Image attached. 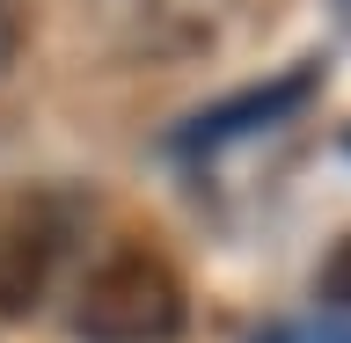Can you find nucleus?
<instances>
[{
	"label": "nucleus",
	"mask_w": 351,
	"mask_h": 343,
	"mask_svg": "<svg viewBox=\"0 0 351 343\" xmlns=\"http://www.w3.org/2000/svg\"><path fill=\"white\" fill-rule=\"evenodd\" d=\"M183 322H191V292L176 263L154 249H110L103 263L81 270L66 300L73 343H176Z\"/></svg>",
	"instance_id": "1"
},
{
	"label": "nucleus",
	"mask_w": 351,
	"mask_h": 343,
	"mask_svg": "<svg viewBox=\"0 0 351 343\" xmlns=\"http://www.w3.org/2000/svg\"><path fill=\"white\" fill-rule=\"evenodd\" d=\"M66 241H73V227H66L59 197H29V205H15V219H0V314L37 307L44 278L66 256Z\"/></svg>",
	"instance_id": "2"
},
{
	"label": "nucleus",
	"mask_w": 351,
	"mask_h": 343,
	"mask_svg": "<svg viewBox=\"0 0 351 343\" xmlns=\"http://www.w3.org/2000/svg\"><path fill=\"white\" fill-rule=\"evenodd\" d=\"M322 81L315 66H300V73H285V81L271 88H249V95H227L219 110H205L197 125H183L176 139L183 147H219V139H241V131H256V125H278V117H293V110L307 103V88Z\"/></svg>",
	"instance_id": "3"
},
{
	"label": "nucleus",
	"mask_w": 351,
	"mask_h": 343,
	"mask_svg": "<svg viewBox=\"0 0 351 343\" xmlns=\"http://www.w3.org/2000/svg\"><path fill=\"white\" fill-rule=\"evenodd\" d=\"M15 44H22V0H0V66L15 59Z\"/></svg>",
	"instance_id": "4"
}]
</instances>
